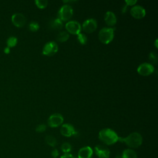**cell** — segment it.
<instances>
[{
	"label": "cell",
	"mask_w": 158,
	"mask_h": 158,
	"mask_svg": "<svg viewBox=\"0 0 158 158\" xmlns=\"http://www.w3.org/2000/svg\"><path fill=\"white\" fill-rule=\"evenodd\" d=\"M119 136L113 130L110 128H104L99 133V139L107 145H112L118 141Z\"/></svg>",
	"instance_id": "6da1fadb"
},
{
	"label": "cell",
	"mask_w": 158,
	"mask_h": 158,
	"mask_svg": "<svg viewBox=\"0 0 158 158\" xmlns=\"http://www.w3.org/2000/svg\"><path fill=\"white\" fill-rule=\"evenodd\" d=\"M118 141L126 144L131 148H137L139 147L143 143V138L138 132L130 133L127 137H119Z\"/></svg>",
	"instance_id": "7a4b0ae2"
},
{
	"label": "cell",
	"mask_w": 158,
	"mask_h": 158,
	"mask_svg": "<svg viewBox=\"0 0 158 158\" xmlns=\"http://www.w3.org/2000/svg\"><path fill=\"white\" fill-rule=\"evenodd\" d=\"M114 28L104 27L100 30L98 35V37L99 40L104 43L108 44L114 38Z\"/></svg>",
	"instance_id": "3957f363"
},
{
	"label": "cell",
	"mask_w": 158,
	"mask_h": 158,
	"mask_svg": "<svg viewBox=\"0 0 158 158\" xmlns=\"http://www.w3.org/2000/svg\"><path fill=\"white\" fill-rule=\"evenodd\" d=\"M73 15V9L68 4L62 6L58 12V18L63 21L69 20Z\"/></svg>",
	"instance_id": "277c9868"
},
{
	"label": "cell",
	"mask_w": 158,
	"mask_h": 158,
	"mask_svg": "<svg viewBox=\"0 0 158 158\" xmlns=\"http://www.w3.org/2000/svg\"><path fill=\"white\" fill-rule=\"evenodd\" d=\"M58 51V46L54 41L48 42L43 47V54L46 56H52Z\"/></svg>",
	"instance_id": "5b68a950"
},
{
	"label": "cell",
	"mask_w": 158,
	"mask_h": 158,
	"mask_svg": "<svg viewBox=\"0 0 158 158\" xmlns=\"http://www.w3.org/2000/svg\"><path fill=\"white\" fill-rule=\"evenodd\" d=\"M154 66L152 64L147 62L140 64L137 69L138 72L143 76H147L151 74L154 72Z\"/></svg>",
	"instance_id": "8992f818"
},
{
	"label": "cell",
	"mask_w": 158,
	"mask_h": 158,
	"mask_svg": "<svg viewBox=\"0 0 158 158\" xmlns=\"http://www.w3.org/2000/svg\"><path fill=\"white\" fill-rule=\"evenodd\" d=\"M64 121V118L60 114H54L51 115L48 120V124L51 127H57L60 125Z\"/></svg>",
	"instance_id": "52a82bcc"
},
{
	"label": "cell",
	"mask_w": 158,
	"mask_h": 158,
	"mask_svg": "<svg viewBox=\"0 0 158 158\" xmlns=\"http://www.w3.org/2000/svg\"><path fill=\"white\" fill-rule=\"evenodd\" d=\"M95 154L99 158H109L110 156V150L105 146L99 144L94 147Z\"/></svg>",
	"instance_id": "ba28073f"
},
{
	"label": "cell",
	"mask_w": 158,
	"mask_h": 158,
	"mask_svg": "<svg viewBox=\"0 0 158 158\" xmlns=\"http://www.w3.org/2000/svg\"><path fill=\"white\" fill-rule=\"evenodd\" d=\"M65 28L69 33L72 34L78 35L80 33L81 25L80 23L77 21L70 20L66 23Z\"/></svg>",
	"instance_id": "9c48e42d"
},
{
	"label": "cell",
	"mask_w": 158,
	"mask_h": 158,
	"mask_svg": "<svg viewBox=\"0 0 158 158\" xmlns=\"http://www.w3.org/2000/svg\"><path fill=\"white\" fill-rule=\"evenodd\" d=\"M83 29L86 33H91L94 31L97 28L96 20L94 19H86L82 25Z\"/></svg>",
	"instance_id": "30bf717a"
},
{
	"label": "cell",
	"mask_w": 158,
	"mask_h": 158,
	"mask_svg": "<svg viewBox=\"0 0 158 158\" xmlns=\"http://www.w3.org/2000/svg\"><path fill=\"white\" fill-rule=\"evenodd\" d=\"M60 131L62 135L67 137L72 136V135L77 133V131H75L74 127L69 123L63 124L60 127Z\"/></svg>",
	"instance_id": "8fae6325"
},
{
	"label": "cell",
	"mask_w": 158,
	"mask_h": 158,
	"mask_svg": "<svg viewBox=\"0 0 158 158\" xmlns=\"http://www.w3.org/2000/svg\"><path fill=\"white\" fill-rule=\"evenodd\" d=\"M11 19L13 24L17 27H23L26 22L25 17L20 13H15L13 14Z\"/></svg>",
	"instance_id": "7c38bea8"
},
{
	"label": "cell",
	"mask_w": 158,
	"mask_h": 158,
	"mask_svg": "<svg viewBox=\"0 0 158 158\" xmlns=\"http://www.w3.org/2000/svg\"><path fill=\"white\" fill-rule=\"evenodd\" d=\"M131 15L136 19H141L146 15L145 9L141 6L136 5L131 7L130 10Z\"/></svg>",
	"instance_id": "4fadbf2b"
},
{
	"label": "cell",
	"mask_w": 158,
	"mask_h": 158,
	"mask_svg": "<svg viewBox=\"0 0 158 158\" xmlns=\"http://www.w3.org/2000/svg\"><path fill=\"white\" fill-rule=\"evenodd\" d=\"M93 151L89 146L81 148L78 152V158H91L93 156Z\"/></svg>",
	"instance_id": "5bb4252c"
},
{
	"label": "cell",
	"mask_w": 158,
	"mask_h": 158,
	"mask_svg": "<svg viewBox=\"0 0 158 158\" xmlns=\"http://www.w3.org/2000/svg\"><path fill=\"white\" fill-rule=\"evenodd\" d=\"M104 20L106 23L110 26L114 25L117 22V18L115 15L111 11H107L105 14Z\"/></svg>",
	"instance_id": "9a60e30c"
},
{
	"label": "cell",
	"mask_w": 158,
	"mask_h": 158,
	"mask_svg": "<svg viewBox=\"0 0 158 158\" xmlns=\"http://www.w3.org/2000/svg\"><path fill=\"white\" fill-rule=\"evenodd\" d=\"M49 25L51 29L55 30H58L62 29V28L63 27V23L60 19L57 18V19L51 20L49 22Z\"/></svg>",
	"instance_id": "2e32d148"
},
{
	"label": "cell",
	"mask_w": 158,
	"mask_h": 158,
	"mask_svg": "<svg viewBox=\"0 0 158 158\" xmlns=\"http://www.w3.org/2000/svg\"><path fill=\"white\" fill-rule=\"evenodd\" d=\"M122 158H137V154L136 152L131 149H125L122 154Z\"/></svg>",
	"instance_id": "e0dca14e"
},
{
	"label": "cell",
	"mask_w": 158,
	"mask_h": 158,
	"mask_svg": "<svg viewBox=\"0 0 158 158\" xmlns=\"http://www.w3.org/2000/svg\"><path fill=\"white\" fill-rule=\"evenodd\" d=\"M69 34L65 31H62L59 32L56 36V39L60 42L66 41L69 39Z\"/></svg>",
	"instance_id": "ac0fdd59"
},
{
	"label": "cell",
	"mask_w": 158,
	"mask_h": 158,
	"mask_svg": "<svg viewBox=\"0 0 158 158\" xmlns=\"http://www.w3.org/2000/svg\"><path fill=\"white\" fill-rule=\"evenodd\" d=\"M45 142L52 147H54L57 145V140L56 138L52 135H47L45 137Z\"/></svg>",
	"instance_id": "d6986e66"
},
{
	"label": "cell",
	"mask_w": 158,
	"mask_h": 158,
	"mask_svg": "<svg viewBox=\"0 0 158 158\" xmlns=\"http://www.w3.org/2000/svg\"><path fill=\"white\" fill-rule=\"evenodd\" d=\"M61 150L64 154H69L72 150V146L67 142L64 143L61 145Z\"/></svg>",
	"instance_id": "ffe728a7"
},
{
	"label": "cell",
	"mask_w": 158,
	"mask_h": 158,
	"mask_svg": "<svg viewBox=\"0 0 158 158\" xmlns=\"http://www.w3.org/2000/svg\"><path fill=\"white\" fill-rule=\"evenodd\" d=\"M17 43V39L15 36H10L7 40V45L9 48L11 47H14L16 45Z\"/></svg>",
	"instance_id": "44dd1931"
},
{
	"label": "cell",
	"mask_w": 158,
	"mask_h": 158,
	"mask_svg": "<svg viewBox=\"0 0 158 158\" xmlns=\"http://www.w3.org/2000/svg\"><path fill=\"white\" fill-rule=\"evenodd\" d=\"M77 39L78 41L81 44H85L87 42V36L81 33H80L77 35Z\"/></svg>",
	"instance_id": "7402d4cb"
},
{
	"label": "cell",
	"mask_w": 158,
	"mask_h": 158,
	"mask_svg": "<svg viewBox=\"0 0 158 158\" xmlns=\"http://www.w3.org/2000/svg\"><path fill=\"white\" fill-rule=\"evenodd\" d=\"M28 28H29V29H30L31 31H37V30L39 29L40 25H39V24H38L37 22L33 21V22H31L29 23V25H28Z\"/></svg>",
	"instance_id": "603a6c76"
},
{
	"label": "cell",
	"mask_w": 158,
	"mask_h": 158,
	"mask_svg": "<svg viewBox=\"0 0 158 158\" xmlns=\"http://www.w3.org/2000/svg\"><path fill=\"white\" fill-rule=\"evenodd\" d=\"M35 2L36 5L41 9L46 7L48 5V1L46 0H36Z\"/></svg>",
	"instance_id": "cb8c5ba5"
},
{
	"label": "cell",
	"mask_w": 158,
	"mask_h": 158,
	"mask_svg": "<svg viewBox=\"0 0 158 158\" xmlns=\"http://www.w3.org/2000/svg\"><path fill=\"white\" fill-rule=\"evenodd\" d=\"M149 60L152 63L156 64L157 62V55L156 52H153V51L150 52L149 54Z\"/></svg>",
	"instance_id": "d4e9b609"
},
{
	"label": "cell",
	"mask_w": 158,
	"mask_h": 158,
	"mask_svg": "<svg viewBox=\"0 0 158 158\" xmlns=\"http://www.w3.org/2000/svg\"><path fill=\"white\" fill-rule=\"evenodd\" d=\"M46 125L44 124H40V125H38L36 128V131L37 132H39V133H41V132H43L46 130Z\"/></svg>",
	"instance_id": "484cf974"
},
{
	"label": "cell",
	"mask_w": 158,
	"mask_h": 158,
	"mask_svg": "<svg viewBox=\"0 0 158 158\" xmlns=\"http://www.w3.org/2000/svg\"><path fill=\"white\" fill-rule=\"evenodd\" d=\"M59 151L57 149H54L52 151H51V156L53 158H57L59 156Z\"/></svg>",
	"instance_id": "4316f807"
},
{
	"label": "cell",
	"mask_w": 158,
	"mask_h": 158,
	"mask_svg": "<svg viewBox=\"0 0 158 158\" xmlns=\"http://www.w3.org/2000/svg\"><path fill=\"white\" fill-rule=\"evenodd\" d=\"M137 1L136 0H126L125 2L127 3V5H130V6H132V5H135Z\"/></svg>",
	"instance_id": "83f0119b"
},
{
	"label": "cell",
	"mask_w": 158,
	"mask_h": 158,
	"mask_svg": "<svg viewBox=\"0 0 158 158\" xmlns=\"http://www.w3.org/2000/svg\"><path fill=\"white\" fill-rule=\"evenodd\" d=\"M60 158H75L71 154H64Z\"/></svg>",
	"instance_id": "f1b7e54d"
},
{
	"label": "cell",
	"mask_w": 158,
	"mask_h": 158,
	"mask_svg": "<svg viewBox=\"0 0 158 158\" xmlns=\"http://www.w3.org/2000/svg\"><path fill=\"white\" fill-rule=\"evenodd\" d=\"M4 52L6 53V54H9L10 52V48L9 47H6L4 48Z\"/></svg>",
	"instance_id": "f546056e"
},
{
	"label": "cell",
	"mask_w": 158,
	"mask_h": 158,
	"mask_svg": "<svg viewBox=\"0 0 158 158\" xmlns=\"http://www.w3.org/2000/svg\"><path fill=\"white\" fill-rule=\"evenodd\" d=\"M155 46L156 48H157V40H156V41H155Z\"/></svg>",
	"instance_id": "4dcf8cb0"
},
{
	"label": "cell",
	"mask_w": 158,
	"mask_h": 158,
	"mask_svg": "<svg viewBox=\"0 0 158 158\" xmlns=\"http://www.w3.org/2000/svg\"><path fill=\"white\" fill-rule=\"evenodd\" d=\"M115 158H122V156H121V155H117Z\"/></svg>",
	"instance_id": "1f68e13d"
}]
</instances>
